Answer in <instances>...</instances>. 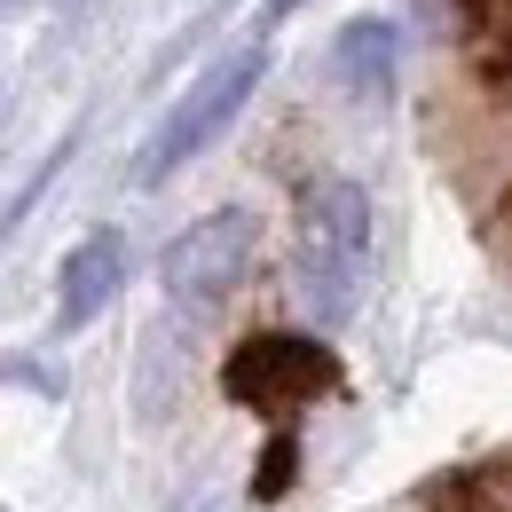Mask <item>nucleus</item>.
<instances>
[{
    "instance_id": "5",
    "label": "nucleus",
    "mask_w": 512,
    "mask_h": 512,
    "mask_svg": "<svg viewBox=\"0 0 512 512\" xmlns=\"http://www.w3.org/2000/svg\"><path fill=\"white\" fill-rule=\"evenodd\" d=\"M127 292V237L119 229H95V237H79L64 253V276H56V323L79 331V323H95L111 300Z\"/></svg>"
},
{
    "instance_id": "6",
    "label": "nucleus",
    "mask_w": 512,
    "mask_h": 512,
    "mask_svg": "<svg viewBox=\"0 0 512 512\" xmlns=\"http://www.w3.org/2000/svg\"><path fill=\"white\" fill-rule=\"evenodd\" d=\"M394 56H402L394 24H386V16H355V24H339V40H331V79H339L347 95L379 103L386 87H394Z\"/></svg>"
},
{
    "instance_id": "9",
    "label": "nucleus",
    "mask_w": 512,
    "mask_h": 512,
    "mask_svg": "<svg viewBox=\"0 0 512 512\" xmlns=\"http://www.w3.org/2000/svg\"><path fill=\"white\" fill-rule=\"evenodd\" d=\"M8 379H16V386H40V394H64V371H56V363H32V355H16Z\"/></svg>"
},
{
    "instance_id": "8",
    "label": "nucleus",
    "mask_w": 512,
    "mask_h": 512,
    "mask_svg": "<svg viewBox=\"0 0 512 512\" xmlns=\"http://www.w3.org/2000/svg\"><path fill=\"white\" fill-rule=\"evenodd\" d=\"M292 481H300V434H292V426H276L268 449H260V473H253V505H276Z\"/></svg>"
},
{
    "instance_id": "7",
    "label": "nucleus",
    "mask_w": 512,
    "mask_h": 512,
    "mask_svg": "<svg viewBox=\"0 0 512 512\" xmlns=\"http://www.w3.org/2000/svg\"><path fill=\"white\" fill-rule=\"evenodd\" d=\"M434 512H512V457H489V465H457L426 489Z\"/></svg>"
},
{
    "instance_id": "4",
    "label": "nucleus",
    "mask_w": 512,
    "mask_h": 512,
    "mask_svg": "<svg viewBox=\"0 0 512 512\" xmlns=\"http://www.w3.org/2000/svg\"><path fill=\"white\" fill-rule=\"evenodd\" d=\"M253 245H260V221L245 213V205L190 221V229L166 245V260H158L166 300H182V308H213V300H229V292L245 284V268H253Z\"/></svg>"
},
{
    "instance_id": "1",
    "label": "nucleus",
    "mask_w": 512,
    "mask_h": 512,
    "mask_svg": "<svg viewBox=\"0 0 512 512\" xmlns=\"http://www.w3.org/2000/svg\"><path fill=\"white\" fill-rule=\"evenodd\" d=\"M371 268V190L347 174H323L300 197V237H292V292L316 323H347L363 300Z\"/></svg>"
},
{
    "instance_id": "10",
    "label": "nucleus",
    "mask_w": 512,
    "mask_h": 512,
    "mask_svg": "<svg viewBox=\"0 0 512 512\" xmlns=\"http://www.w3.org/2000/svg\"><path fill=\"white\" fill-rule=\"evenodd\" d=\"M489 245H497V253L512 260V205H505V213H497V221H489Z\"/></svg>"
},
{
    "instance_id": "3",
    "label": "nucleus",
    "mask_w": 512,
    "mask_h": 512,
    "mask_svg": "<svg viewBox=\"0 0 512 512\" xmlns=\"http://www.w3.org/2000/svg\"><path fill=\"white\" fill-rule=\"evenodd\" d=\"M260 71H268V48H237V56H221L213 71H197V87L166 111V127L150 134V150L134 158V182H142V190H158L166 174H182V166H190L197 150H213V142L229 134V119L253 103Z\"/></svg>"
},
{
    "instance_id": "2",
    "label": "nucleus",
    "mask_w": 512,
    "mask_h": 512,
    "mask_svg": "<svg viewBox=\"0 0 512 512\" xmlns=\"http://www.w3.org/2000/svg\"><path fill=\"white\" fill-rule=\"evenodd\" d=\"M221 394L237 402V410H260V418H300L308 402L323 394H339V355L308 339V331H253V339H237L229 347V363H221Z\"/></svg>"
}]
</instances>
